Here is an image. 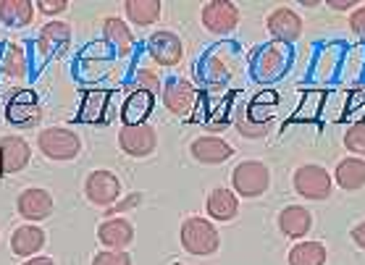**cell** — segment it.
<instances>
[{
	"mask_svg": "<svg viewBox=\"0 0 365 265\" xmlns=\"http://www.w3.org/2000/svg\"><path fill=\"white\" fill-rule=\"evenodd\" d=\"M53 207H56L53 194H50L48 189H42V187H29V189L21 192L16 199L19 216L26 218V221H32V224H40V221L53 216Z\"/></svg>",
	"mask_w": 365,
	"mask_h": 265,
	"instance_id": "4fadbf2b",
	"label": "cell"
},
{
	"mask_svg": "<svg viewBox=\"0 0 365 265\" xmlns=\"http://www.w3.org/2000/svg\"><path fill=\"white\" fill-rule=\"evenodd\" d=\"M153 105H155V95L142 90H134L129 98H126L124 108H121V116H124V124H145V118L153 113Z\"/></svg>",
	"mask_w": 365,
	"mask_h": 265,
	"instance_id": "d4e9b609",
	"label": "cell"
},
{
	"mask_svg": "<svg viewBox=\"0 0 365 265\" xmlns=\"http://www.w3.org/2000/svg\"><path fill=\"white\" fill-rule=\"evenodd\" d=\"M45 232H42L37 224H26V226H19L16 232L11 234V252L16 257H37L42 247H45Z\"/></svg>",
	"mask_w": 365,
	"mask_h": 265,
	"instance_id": "ac0fdd59",
	"label": "cell"
},
{
	"mask_svg": "<svg viewBox=\"0 0 365 265\" xmlns=\"http://www.w3.org/2000/svg\"><path fill=\"white\" fill-rule=\"evenodd\" d=\"M121 179L106 168H98L84 179V197L98 207H113L121 199Z\"/></svg>",
	"mask_w": 365,
	"mask_h": 265,
	"instance_id": "5b68a950",
	"label": "cell"
},
{
	"mask_svg": "<svg viewBox=\"0 0 365 265\" xmlns=\"http://www.w3.org/2000/svg\"><path fill=\"white\" fill-rule=\"evenodd\" d=\"M294 192L305 199H326L331 194V176L318 163H305L294 171Z\"/></svg>",
	"mask_w": 365,
	"mask_h": 265,
	"instance_id": "8992f818",
	"label": "cell"
},
{
	"mask_svg": "<svg viewBox=\"0 0 365 265\" xmlns=\"http://www.w3.org/2000/svg\"><path fill=\"white\" fill-rule=\"evenodd\" d=\"M344 147L352 152V155H365V121H357L344 132Z\"/></svg>",
	"mask_w": 365,
	"mask_h": 265,
	"instance_id": "f546056e",
	"label": "cell"
},
{
	"mask_svg": "<svg viewBox=\"0 0 365 265\" xmlns=\"http://www.w3.org/2000/svg\"><path fill=\"white\" fill-rule=\"evenodd\" d=\"M98 239L106 249H126L134 241V226L126 218H108L98 226Z\"/></svg>",
	"mask_w": 365,
	"mask_h": 265,
	"instance_id": "e0dca14e",
	"label": "cell"
},
{
	"mask_svg": "<svg viewBox=\"0 0 365 265\" xmlns=\"http://www.w3.org/2000/svg\"><path fill=\"white\" fill-rule=\"evenodd\" d=\"M271 187V168L263 160H242L232 174V189L247 199L266 194Z\"/></svg>",
	"mask_w": 365,
	"mask_h": 265,
	"instance_id": "3957f363",
	"label": "cell"
},
{
	"mask_svg": "<svg viewBox=\"0 0 365 265\" xmlns=\"http://www.w3.org/2000/svg\"><path fill=\"white\" fill-rule=\"evenodd\" d=\"M160 98H163V105H166L168 113H174V116H187V113L195 108L197 92H195L192 82H187V79H182V76H174V79L163 82Z\"/></svg>",
	"mask_w": 365,
	"mask_h": 265,
	"instance_id": "7c38bea8",
	"label": "cell"
},
{
	"mask_svg": "<svg viewBox=\"0 0 365 265\" xmlns=\"http://www.w3.org/2000/svg\"><path fill=\"white\" fill-rule=\"evenodd\" d=\"M71 42V26L66 21L53 19L48 24H42V29L37 32V53L42 58H56Z\"/></svg>",
	"mask_w": 365,
	"mask_h": 265,
	"instance_id": "5bb4252c",
	"label": "cell"
},
{
	"mask_svg": "<svg viewBox=\"0 0 365 265\" xmlns=\"http://www.w3.org/2000/svg\"><path fill=\"white\" fill-rule=\"evenodd\" d=\"M179 239H182V247L190 252V255L207 257L216 255L218 244H221V237H218V229L207 218L192 216L182 224V232H179Z\"/></svg>",
	"mask_w": 365,
	"mask_h": 265,
	"instance_id": "7a4b0ae2",
	"label": "cell"
},
{
	"mask_svg": "<svg viewBox=\"0 0 365 265\" xmlns=\"http://www.w3.org/2000/svg\"><path fill=\"white\" fill-rule=\"evenodd\" d=\"M349 29L360 37H365V6H357L352 14H349Z\"/></svg>",
	"mask_w": 365,
	"mask_h": 265,
	"instance_id": "e575fe53",
	"label": "cell"
},
{
	"mask_svg": "<svg viewBox=\"0 0 365 265\" xmlns=\"http://www.w3.org/2000/svg\"><path fill=\"white\" fill-rule=\"evenodd\" d=\"M329 9H334V11H355V0H329Z\"/></svg>",
	"mask_w": 365,
	"mask_h": 265,
	"instance_id": "8d00e7d4",
	"label": "cell"
},
{
	"mask_svg": "<svg viewBox=\"0 0 365 265\" xmlns=\"http://www.w3.org/2000/svg\"><path fill=\"white\" fill-rule=\"evenodd\" d=\"M140 194H129L126 199H121V202H116V205L110 207V210H106V213H121V210H126V207H134L137 202H140Z\"/></svg>",
	"mask_w": 365,
	"mask_h": 265,
	"instance_id": "d590c367",
	"label": "cell"
},
{
	"mask_svg": "<svg viewBox=\"0 0 365 265\" xmlns=\"http://www.w3.org/2000/svg\"><path fill=\"white\" fill-rule=\"evenodd\" d=\"M92 265H132V255L124 249H103L92 257Z\"/></svg>",
	"mask_w": 365,
	"mask_h": 265,
	"instance_id": "1f68e13d",
	"label": "cell"
},
{
	"mask_svg": "<svg viewBox=\"0 0 365 265\" xmlns=\"http://www.w3.org/2000/svg\"><path fill=\"white\" fill-rule=\"evenodd\" d=\"M148 56L158 66H179L184 61V42L182 37L171 29H158L148 37Z\"/></svg>",
	"mask_w": 365,
	"mask_h": 265,
	"instance_id": "ba28073f",
	"label": "cell"
},
{
	"mask_svg": "<svg viewBox=\"0 0 365 265\" xmlns=\"http://www.w3.org/2000/svg\"><path fill=\"white\" fill-rule=\"evenodd\" d=\"M29 71V61H26V53L19 42H11L6 45L3 56H0V74L6 79H14V82H21Z\"/></svg>",
	"mask_w": 365,
	"mask_h": 265,
	"instance_id": "cb8c5ba5",
	"label": "cell"
},
{
	"mask_svg": "<svg viewBox=\"0 0 365 265\" xmlns=\"http://www.w3.org/2000/svg\"><path fill=\"white\" fill-rule=\"evenodd\" d=\"M232 58L226 56V53H207L205 58H202V76H205L207 82L213 84V87H221L232 79Z\"/></svg>",
	"mask_w": 365,
	"mask_h": 265,
	"instance_id": "4316f807",
	"label": "cell"
},
{
	"mask_svg": "<svg viewBox=\"0 0 365 265\" xmlns=\"http://www.w3.org/2000/svg\"><path fill=\"white\" fill-rule=\"evenodd\" d=\"M6 174V171H3V157H0V176Z\"/></svg>",
	"mask_w": 365,
	"mask_h": 265,
	"instance_id": "60d3db41",
	"label": "cell"
},
{
	"mask_svg": "<svg viewBox=\"0 0 365 265\" xmlns=\"http://www.w3.org/2000/svg\"><path fill=\"white\" fill-rule=\"evenodd\" d=\"M289 66V48L282 42H271L266 48H260L252 58V71L260 82H274L287 71Z\"/></svg>",
	"mask_w": 365,
	"mask_h": 265,
	"instance_id": "9c48e42d",
	"label": "cell"
},
{
	"mask_svg": "<svg viewBox=\"0 0 365 265\" xmlns=\"http://www.w3.org/2000/svg\"><path fill=\"white\" fill-rule=\"evenodd\" d=\"M103 37L118 56H129L134 50V34L121 16H108L103 21Z\"/></svg>",
	"mask_w": 365,
	"mask_h": 265,
	"instance_id": "44dd1931",
	"label": "cell"
},
{
	"mask_svg": "<svg viewBox=\"0 0 365 265\" xmlns=\"http://www.w3.org/2000/svg\"><path fill=\"white\" fill-rule=\"evenodd\" d=\"M266 26H268V32H271V37H274L276 42L287 45V48L302 37V19H299L297 11H292L289 6H279V9L271 11L266 19Z\"/></svg>",
	"mask_w": 365,
	"mask_h": 265,
	"instance_id": "8fae6325",
	"label": "cell"
},
{
	"mask_svg": "<svg viewBox=\"0 0 365 265\" xmlns=\"http://www.w3.org/2000/svg\"><path fill=\"white\" fill-rule=\"evenodd\" d=\"M310 226H313V216L302 205H287L279 213V229H282L284 237L299 239V237H305L310 232Z\"/></svg>",
	"mask_w": 365,
	"mask_h": 265,
	"instance_id": "7402d4cb",
	"label": "cell"
},
{
	"mask_svg": "<svg viewBox=\"0 0 365 265\" xmlns=\"http://www.w3.org/2000/svg\"><path fill=\"white\" fill-rule=\"evenodd\" d=\"M237 129H240V134L242 137H247V140H260V137H266L268 124H260V121H255V118L242 116L240 121H237Z\"/></svg>",
	"mask_w": 365,
	"mask_h": 265,
	"instance_id": "d6a6232c",
	"label": "cell"
},
{
	"mask_svg": "<svg viewBox=\"0 0 365 265\" xmlns=\"http://www.w3.org/2000/svg\"><path fill=\"white\" fill-rule=\"evenodd\" d=\"M34 9L32 0H0V21L9 29H24L34 21Z\"/></svg>",
	"mask_w": 365,
	"mask_h": 265,
	"instance_id": "ffe728a7",
	"label": "cell"
},
{
	"mask_svg": "<svg viewBox=\"0 0 365 265\" xmlns=\"http://www.w3.org/2000/svg\"><path fill=\"white\" fill-rule=\"evenodd\" d=\"M352 239H355L357 247L365 249V221H363V224H357L355 229H352Z\"/></svg>",
	"mask_w": 365,
	"mask_h": 265,
	"instance_id": "74e56055",
	"label": "cell"
},
{
	"mask_svg": "<svg viewBox=\"0 0 365 265\" xmlns=\"http://www.w3.org/2000/svg\"><path fill=\"white\" fill-rule=\"evenodd\" d=\"M289 265H326V247L321 241H299L289 249Z\"/></svg>",
	"mask_w": 365,
	"mask_h": 265,
	"instance_id": "83f0119b",
	"label": "cell"
},
{
	"mask_svg": "<svg viewBox=\"0 0 365 265\" xmlns=\"http://www.w3.org/2000/svg\"><path fill=\"white\" fill-rule=\"evenodd\" d=\"M24 265H56V263H53L50 257H40V255H37V257H29Z\"/></svg>",
	"mask_w": 365,
	"mask_h": 265,
	"instance_id": "f35d334b",
	"label": "cell"
},
{
	"mask_svg": "<svg viewBox=\"0 0 365 265\" xmlns=\"http://www.w3.org/2000/svg\"><path fill=\"white\" fill-rule=\"evenodd\" d=\"M37 147L48 160H56V163H68L79 157L82 152V140L79 134L66 129V126H45L40 134H37Z\"/></svg>",
	"mask_w": 365,
	"mask_h": 265,
	"instance_id": "6da1fadb",
	"label": "cell"
},
{
	"mask_svg": "<svg viewBox=\"0 0 365 265\" xmlns=\"http://www.w3.org/2000/svg\"><path fill=\"white\" fill-rule=\"evenodd\" d=\"M0 157H3V171L6 174H19L29 166L32 160V147L24 137L19 134H6L0 137Z\"/></svg>",
	"mask_w": 365,
	"mask_h": 265,
	"instance_id": "9a60e30c",
	"label": "cell"
},
{
	"mask_svg": "<svg viewBox=\"0 0 365 265\" xmlns=\"http://www.w3.org/2000/svg\"><path fill=\"white\" fill-rule=\"evenodd\" d=\"M160 0H126L124 14L126 21H132L137 26H153L160 19Z\"/></svg>",
	"mask_w": 365,
	"mask_h": 265,
	"instance_id": "484cf974",
	"label": "cell"
},
{
	"mask_svg": "<svg viewBox=\"0 0 365 265\" xmlns=\"http://www.w3.org/2000/svg\"><path fill=\"white\" fill-rule=\"evenodd\" d=\"M190 152L202 166H218V163H226L234 155V147L226 140L210 134V137H197V140L192 142Z\"/></svg>",
	"mask_w": 365,
	"mask_h": 265,
	"instance_id": "2e32d148",
	"label": "cell"
},
{
	"mask_svg": "<svg viewBox=\"0 0 365 265\" xmlns=\"http://www.w3.org/2000/svg\"><path fill=\"white\" fill-rule=\"evenodd\" d=\"M134 84H137V90L150 92V95H155V92L163 90V82H160V76L155 74V71H150V68H140V71L134 74Z\"/></svg>",
	"mask_w": 365,
	"mask_h": 265,
	"instance_id": "4dcf8cb0",
	"label": "cell"
},
{
	"mask_svg": "<svg viewBox=\"0 0 365 265\" xmlns=\"http://www.w3.org/2000/svg\"><path fill=\"white\" fill-rule=\"evenodd\" d=\"M200 19H202V26L207 32L224 37V34H232L240 26V9L232 0H210L202 6Z\"/></svg>",
	"mask_w": 365,
	"mask_h": 265,
	"instance_id": "52a82bcc",
	"label": "cell"
},
{
	"mask_svg": "<svg viewBox=\"0 0 365 265\" xmlns=\"http://www.w3.org/2000/svg\"><path fill=\"white\" fill-rule=\"evenodd\" d=\"M118 147L129 157H150L158 150V132L148 121L145 124H124L118 132Z\"/></svg>",
	"mask_w": 365,
	"mask_h": 265,
	"instance_id": "277c9868",
	"label": "cell"
},
{
	"mask_svg": "<svg viewBox=\"0 0 365 265\" xmlns=\"http://www.w3.org/2000/svg\"><path fill=\"white\" fill-rule=\"evenodd\" d=\"M299 3H302L305 9H316V6H318V0H299Z\"/></svg>",
	"mask_w": 365,
	"mask_h": 265,
	"instance_id": "ab89813d",
	"label": "cell"
},
{
	"mask_svg": "<svg viewBox=\"0 0 365 265\" xmlns=\"http://www.w3.org/2000/svg\"><path fill=\"white\" fill-rule=\"evenodd\" d=\"M6 118H9L11 124L16 126H37L42 118V105H40V98L34 95L32 90H19L11 95V100L6 103Z\"/></svg>",
	"mask_w": 365,
	"mask_h": 265,
	"instance_id": "30bf717a",
	"label": "cell"
},
{
	"mask_svg": "<svg viewBox=\"0 0 365 265\" xmlns=\"http://www.w3.org/2000/svg\"><path fill=\"white\" fill-rule=\"evenodd\" d=\"M205 210L213 221H224L226 224V221H234L237 213H240V199H237V194H234L232 189L216 187V189L207 194Z\"/></svg>",
	"mask_w": 365,
	"mask_h": 265,
	"instance_id": "d6986e66",
	"label": "cell"
},
{
	"mask_svg": "<svg viewBox=\"0 0 365 265\" xmlns=\"http://www.w3.org/2000/svg\"><path fill=\"white\" fill-rule=\"evenodd\" d=\"M108 110V92H87L82 100V110H79V118L82 121H90V124H98L100 118L106 116Z\"/></svg>",
	"mask_w": 365,
	"mask_h": 265,
	"instance_id": "f1b7e54d",
	"label": "cell"
},
{
	"mask_svg": "<svg viewBox=\"0 0 365 265\" xmlns=\"http://www.w3.org/2000/svg\"><path fill=\"white\" fill-rule=\"evenodd\" d=\"M34 9H37V14H42V16L58 19V14H63V11L68 9V3L66 0H37Z\"/></svg>",
	"mask_w": 365,
	"mask_h": 265,
	"instance_id": "836d02e7",
	"label": "cell"
},
{
	"mask_svg": "<svg viewBox=\"0 0 365 265\" xmlns=\"http://www.w3.org/2000/svg\"><path fill=\"white\" fill-rule=\"evenodd\" d=\"M334 179L339 184L341 189L347 192H357L365 187V160L363 157L349 155L344 160L336 163V171H334Z\"/></svg>",
	"mask_w": 365,
	"mask_h": 265,
	"instance_id": "603a6c76",
	"label": "cell"
}]
</instances>
